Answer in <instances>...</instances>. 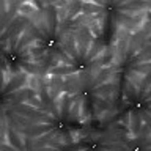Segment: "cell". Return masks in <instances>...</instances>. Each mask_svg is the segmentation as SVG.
<instances>
[{
	"label": "cell",
	"instance_id": "obj_1",
	"mask_svg": "<svg viewBox=\"0 0 151 151\" xmlns=\"http://www.w3.org/2000/svg\"><path fill=\"white\" fill-rule=\"evenodd\" d=\"M113 65V47L87 28L79 27L69 33L58 47L44 74L46 85H71L90 79Z\"/></svg>",
	"mask_w": 151,
	"mask_h": 151
},
{
	"label": "cell",
	"instance_id": "obj_2",
	"mask_svg": "<svg viewBox=\"0 0 151 151\" xmlns=\"http://www.w3.org/2000/svg\"><path fill=\"white\" fill-rule=\"evenodd\" d=\"M42 106L25 134V143L36 146L49 142H71L82 135L90 118L65 87L46 85Z\"/></svg>",
	"mask_w": 151,
	"mask_h": 151
},
{
	"label": "cell",
	"instance_id": "obj_3",
	"mask_svg": "<svg viewBox=\"0 0 151 151\" xmlns=\"http://www.w3.org/2000/svg\"><path fill=\"white\" fill-rule=\"evenodd\" d=\"M112 112L127 134L151 129V69L120 83Z\"/></svg>",
	"mask_w": 151,
	"mask_h": 151
},
{
	"label": "cell",
	"instance_id": "obj_4",
	"mask_svg": "<svg viewBox=\"0 0 151 151\" xmlns=\"http://www.w3.org/2000/svg\"><path fill=\"white\" fill-rule=\"evenodd\" d=\"M127 132L116 123L113 112L106 110L88 121L87 129L76 142L74 151H123Z\"/></svg>",
	"mask_w": 151,
	"mask_h": 151
},
{
	"label": "cell",
	"instance_id": "obj_5",
	"mask_svg": "<svg viewBox=\"0 0 151 151\" xmlns=\"http://www.w3.org/2000/svg\"><path fill=\"white\" fill-rule=\"evenodd\" d=\"M123 151H151V129H140L127 134Z\"/></svg>",
	"mask_w": 151,
	"mask_h": 151
},
{
	"label": "cell",
	"instance_id": "obj_6",
	"mask_svg": "<svg viewBox=\"0 0 151 151\" xmlns=\"http://www.w3.org/2000/svg\"><path fill=\"white\" fill-rule=\"evenodd\" d=\"M140 33L143 35V38L146 41L151 44V13L148 14V19H146V22L143 24V27H142V30H140Z\"/></svg>",
	"mask_w": 151,
	"mask_h": 151
}]
</instances>
